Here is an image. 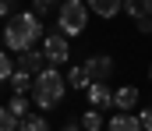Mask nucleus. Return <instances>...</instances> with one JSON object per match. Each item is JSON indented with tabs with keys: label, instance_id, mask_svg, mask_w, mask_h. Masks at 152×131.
Segmentation results:
<instances>
[{
	"label": "nucleus",
	"instance_id": "1",
	"mask_svg": "<svg viewBox=\"0 0 152 131\" xmlns=\"http://www.w3.org/2000/svg\"><path fill=\"white\" fill-rule=\"evenodd\" d=\"M42 39V18L36 11H18L4 18V46L11 53H21L28 46H39Z\"/></svg>",
	"mask_w": 152,
	"mask_h": 131
},
{
	"label": "nucleus",
	"instance_id": "2",
	"mask_svg": "<svg viewBox=\"0 0 152 131\" xmlns=\"http://www.w3.org/2000/svg\"><path fill=\"white\" fill-rule=\"evenodd\" d=\"M64 89H67V82H64V75H60L57 67H42V71L32 75V89H28V92H32V103L46 113V110L60 106Z\"/></svg>",
	"mask_w": 152,
	"mask_h": 131
},
{
	"label": "nucleus",
	"instance_id": "3",
	"mask_svg": "<svg viewBox=\"0 0 152 131\" xmlns=\"http://www.w3.org/2000/svg\"><path fill=\"white\" fill-rule=\"evenodd\" d=\"M88 4L85 0H60V7H57V29L67 36V39H75L81 36L85 29H88Z\"/></svg>",
	"mask_w": 152,
	"mask_h": 131
},
{
	"label": "nucleus",
	"instance_id": "4",
	"mask_svg": "<svg viewBox=\"0 0 152 131\" xmlns=\"http://www.w3.org/2000/svg\"><path fill=\"white\" fill-rule=\"evenodd\" d=\"M39 50H42L46 64H67V60H71V43H67V36H64L60 29H53V32H42Z\"/></svg>",
	"mask_w": 152,
	"mask_h": 131
},
{
	"label": "nucleus",
	"instance_id": "5",
	"mask_svg": "<svg viewBox=\"0 0 152 131\" xmlns=\"http://www.w3.org/2000/svg\"><path fill=\"white\" fill-rule=\"evenodd\" d=\"M113 67H117V64H113L110 53H92V57L85 60V71H88L92 82H106V78L113 75Z\"/></svg>",
	"mask_w": 152,
	"mask_h": 131
},
{
	"label": "nucleus",
	"instance_id": "6",
	"mask_svg": "<svg viewBox=\"0 0 152 131\" xmlns=\"http://www.w3.org/2000/svg\"><path fill=\"white\" fill-rule=\"evenodd\" d=\"M85 96H88V103H92L96 110H106V106H113V89L106 85V82H88Z\"/></svg>",
	"mask_w": 152,
	"mask_h": 131
},
{
	"label": "nucleus",
	"instance_id": "7",
	"mask_svg": "<svg viewBox=\"0 0 152 131\" xmlns=\"http://www.w3.org/2000/svg\"><path fill=\"white\" fill-rule=\"evenodd\" d=\"M14 67H21V71L36 75V71H42V67H46V57H42V50H36V46H28V50H21V53H18Z\"/></svg>",
	"mask_w": 152,
	"mask_h": 131
},
{
	"label": "nucleus",
	"instance_id": "8",
	"mask_svg": "<svg viewBox=\"0 0 152 131\" xmlns=\"http://www.w3.org/2000/svg\"><path fill=\"white\" fill-rule=\"evenodd\" d=\"M103 131H142V121L131 113V110H117L113 121H106V128Z\"/></svg>",
	"mask_w": 152,
	"mask_h": 131
},
{
	"label": "nucleus",
	"instance_id": "9",
	"mask_svg": "<svg viewBox=\"0 0 152 131\" xmlns=\"http://www.w3.org/2000/svg\"><path fill=\"white\" fill-rule=\"evenodd\" d=\"M138 99H142V92H138L134 85L113 89V106H117V110H134V106H138Z\"/></svg>",
	"mask_w": 152,
	"mask_h": 131
},
{
	"label": "nucleus",
	"instance_id": "10",
	"mask_svg": "<svg viewBox=\"0 0 152 131\" xmlns=\"http://www.w3.org/2000/svg\"><path fill=\"white\" fill-rule=\"evenodd\" d=\"M120 4H124V0H92V4H88V11H96V18L110 21V18L120 14Z\"/></svg>",
	"mask_w": 152,
	"mask_h": 131
},
{
	"label": "nucleus",
	"instance_id": "11",
	"mask_svg": "<svg viewBox=\"0 0 152 131\" xmlns=\"http://www.w3.org/2000/svg\"><path fill=\"white\" fill-rule=\"evenodd\" d=\"M18 131H50V121H46L42 113H36V110H28V113L18 121Z\"/></svg>",
	"mask_w": 152,
	"mask_h": 131
},
{
	"label": "nucleus",
	"instance_id": "12",
	"mask_svg": "<svg viewBox=\"0 0 152 131\" xmlns=\"http://www.w3.org/2000/svg\"><path fill=\"white\" fill-rule=\"evenodd\" d=\"M120 11H124L127 18H134V21H138V18L152 14V0H124V4H120Z\"/></svg>",
	"mask_w": 152,
	"mask_h": 131
},
{
	"label": "nucleus",
	"instance_id": "13",
	"mask_svg": "<svg viewBox=\"0 0 152 131\" xmlns=\"http://www.w3.org/2000/svg\"><path fill=\"white\" fill-rule=\"evenodd\" d=\"M88 71H85V64H75V67H67V85L71 89H78V92H85L88 89Z\"/></svg>",
	"mask_w": 152,
	"mask_h": 131
},
{
	"label": "nucleus",
	"instance_id": "14",
	"mask_svg": "<svg viewBox=\"0 0 152 131\" xmlns=\"http://www.w3.org/2000/svg\"><path fill=\"white\" fill-rule=\"evenodd\" d=\"M7 110H11V117H18V121H21V117L32 110V99H28V92H14V96H11V103H7Z\"/></svg>",
	"mask_w": 152,
	"mask_h": 131
},
{
	"label": "nucleus",
	"instance_id": "15",
	"mask_svg": "<svg viewBox=\"0 0 152 131\" xmlns=\"http://www.w3.org/2000/svg\"><path fill=\"white\" fill-rule=\"evenodd\" d=\"M78 124H81V128H85V131H103V128H106V121L99 117V110H96V106H92V110H85Z\"/></svg>",
	"mask_w": 152,
	"mask_h": 131
},
{
	"label": "nucleus",
	"instance_id": "16",
	"mask_svg": "<svg viewBox=\"0 0 152 131\" xmlns=\"http://www.w3.org/2000/svg\"><path fill=\"white\" fill-rule=\"evenodd\" d=\"M7 82H11V89H14V92H28V89H32V75H28V71H21V67H14Z\"/></svg>",
	"mask_w": 152,
	"mask_h": 131
},
{
	"label": "nucleus",
	"instance_id": "17",
	"mask_svg": "<svg viewBox=\"0 0 152 131\" xmlns=\"http://www.w3.org/2000/svg\"><path fill=\"white\" fill-rule=\"evenodd\" d=\"M0 131H18V117H11L7 106H0Z\"/></svg>",
	"mask_w": 152,
	"mask_h": 131
},
{
	"label": "nucleus",
	"instance_id": "18",
	"mask_svg": "<svg viewBox=\"0 0 152 131\" xmlns=\"http://www.w3.org/2000/svg\"><path fill=\"white\" fill-rule=\"evenodd\" d=\"M11 71H14L11 53H7V50H0V82H7V78H11Z\"/></svg>",
	"mask_w": 152,
	"mask_h": 131
},
{
	"label": "nucleus",
	"instance_id": "19",
	"mask_svg": "<svg viewBox=\"0 0 152 131\" xmlns=\"http://www.w3.org/2000/svg\"><path fill=\"white\" fill-rule=\"evenodd\" d=\"M57 7H60V0H32V11H39V18L50 14V11H57Z\"/></svg>",
	"mask_w": 152,
	"mask_h": 131
},
{
	"label": "nucleus",
	"instance_id": "20",
	"mask_svg": "<svg viewBox=\"0 0 152 131\" xmlns=\"http://www.w3.org/2000/svg\"><path fill=\"white\" fill-rule=\"evenodd\" d=\"M138 121H142V131H152V106H145L138 113Z\"/></svg>",
	"mask_w": 152,
	"mask_h": 131
},
{
	"label": "nucleus",
	"instance_id": "21",
	"mask_svg": "<svg viewBox=\"0 0 152 131\" xmlns=\"http://www.w3.org/2000/svg\"><path fill=\"white\" fill-rule=\"evenodd\" d=\"M138 32H142V36H149V32H152V14L138 18Z\"/></svg>",
	"mask_w": 152,
	"mask_h": 131
},
{
	"label": "nucleus",
	"instance_id": "22",
	"mask_svg": "<svg viewBox=\"0 0 152 131\" xmlns=\"http://www.w3.org/2000/svg\"><path fill=\"white\" fill-rule=\"evenodd\" d=\"M7 14H11V4H7V0H0V18H7Z\"/></svg>",
	"mask_w": 152,
	"mask_h": 131
},
{
	"label": "nucleus",
	"instance_id": "23",
	"mask_svg": "<svg viewBox=\"0 0 152 131\" xmlns=\"http://www.w3.org/2000/svg\"><path fill=\"white\" fill-rule=\"evenodd\" d=\"M60 131H85V128H81V124H64Z\"/></svg>",
	"mask_w": 152,
	"mask_h": 131
},
{
	"label": "nucleus",
	"instance_id": "24",
	"mask_svg": "<svg viewBox=\"0 0 152 131\" xmlns=\"http://www.w3.org/2000/svg\"><path fill=\"white\" fill-rule=\"evenodd\" d=\"M149 82H152V67H149Z\"/></svg>",
	"mask_w": 152,
	"mask_h": 131
},
{
	"label": "nucleus",
	"instance_id": "25",
	"mask_svg": "<svg viewBox=\"0 0 152 131\" xmlns=\"http://www.w3.org/2000/svg\"><path fill=\"white\" fill-rule=\"evenodd\" d=\"M85 4H92V0H85Z\"/></svg>",
	"mask_w": 152,
	"mask_h": 131
},
{
	"label": "nucleus",
	"instance_id": "26",
	"mask_svg": "<svg viewBox=\"0 0 152 131\" xmlns=\"http://www.w3.org/2000/svg\"><path fill=\"white\" fill-rule=\"evenodd\" d=\"M7 4H14V0H7Z\"/></svg>",
	"mask_w": 152,
	"mask_h": 131
}]
</instances>
